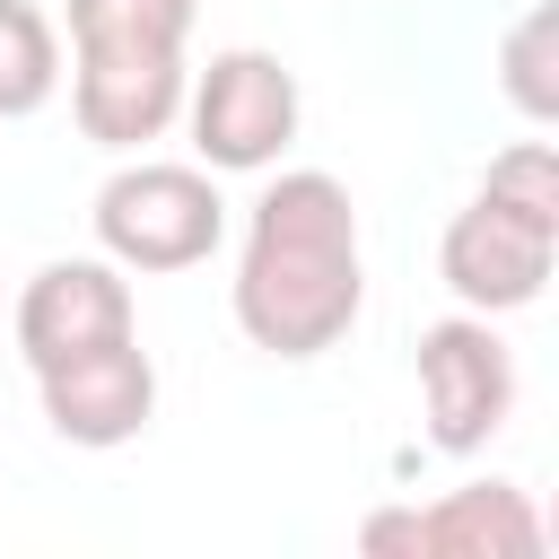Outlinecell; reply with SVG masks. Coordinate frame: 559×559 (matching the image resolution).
<instances>
[{
	"label": "cell",
	"mask_w": 559,
	"mask_h": 559,
	"mask_svg": "<svg viewBox=\"0 0 559 559\" xmlns=\"http://www.w3.org/2000/svg\"><path fill=\"white\" fill-rule=\"evenodd\" d=\"M227 297H236V332L262 358H323L332 341H349V323L367 306L349 183L323 175V166H297V175L262 183Z\"/></svg>",
	"instance_id": "1"
},
{
	"label": "cell",
	"mask_w": 559,
	"mask_h": 559,
	"mask_svg": "<svg viewBox=\"0 0 559 559\" xmlns=\"http://www.w3.org/2000/svg\"><path fill=\"white\" fill-rule=\"evenodd\" d=\"M96 245L122 271H192L218 253L227 236V201L210 166H175V157H131L96 183Z\"/></svg>",
	"instance_id": "2"
},
{
	"label": "cell",
	"mask_w": 559,
	"mask_h": 559,
	"mask_svg": "<svg viewBox=\"0 0 559 559\" xmlns=\"http://www.w3.org/2000/svg\"><path fill=\"white\" fill-rule=\"evenodd\" d=\"M183 114H192V148L210 175H262L297 140V70L262 44H227L183 87Z\"/></svg>",
	"instance_id": "3"
},
{
	"label": "cell",
	"mask_w": 559,
	"mask_h": 559,
	"mask_svg": "<svg viewBox=\"0 0 559 559\" xmlns=\"http://www.w3.org/2000/svg\"><path fill=\"white\" fill-rule=\"evenodd\" d=\"M419 411L437 454H480L515 411V349L498 341V314H445L419 332Z\"/></svg>",
	"instance_id": "4"
},
{
	"label": "cell",
	"mask_w": 559,
	"mask_h": 559,
	"mask_svg": "<svg viewBox=\"0 0 559 559\" xmlns=\"http://www.w3.org/2000/svg\"><path fill=\"white\" fill-rule=\"evenodd\" d=\"M367 559H533L542 515L515 480H463L437 507H376L358 524Z\"/></svg>",
	"instance_id": "5"
},
{
	"label": "cell",
	"mask_w": 559,
	"mask_h": 559,
	"mask_svg": "<svg viewBox=\"0 0 559 559\" xmlns=\"http://www.w3.org/2000/svg\"><path fill=\"white\" fill-rule=\"evenodd\" d=\"M183 52L166 44H70V114L96 148H148L183 114Z\"/></svg>",
	"instance_id": "6"
},
{
	"label": "cell",
	"mask_w": 559,
	"mask_h": 559,
	"mask_svg": "<svg viewBox=\"0 0 559 559\" xmlns=\"http://www.w3.org/2000/svg\"><path fill=\"white\" fill-rule=\"evenodd\" d=\"M550 253H559V227H550V218H524V210L472 192V201L445 218L437 271H445V288H454L472 314H515V306L542 297Z\"/></svg>",
	"instance_id": "7"
},
{
	"label": "cell",
	"mask_w": 559,
	"mask_h": 559,
	"mask_svg": "<svg viewBox=\"0 0 559 559\" xmlns=\"http://www.w3.org/2000/svg\"><path fill=\"white\" fill-rule=\"evenodd\" d=\"M35 393H44V419H52L61 445L105 454V445H131V437L148 428V411H157V367H148L140 332H122V341H96V349H70V358L35 367Z\"/></svg>",
	"instance_id": "8"
},
{
	"label": "cell",
	"mask_w": 559,
	"mask_h": 559,
	"mask_svg": "<svg viewBox=\"0 0 559 559\" xmlns=\"http://www.w3.org/2000/svg\"><path fill=\"white\" fill-rule=\"evenodd\" d=\"M122 332H131V280L105 253L44 262L17 288V349H26V367H52V358L96 349V341H122Z\"/></svg>",
	"instance_id": "9"
},
{
	"label": "cell",
	"mask_w": 559,
	"mask_h": 559,
	"mask_svg": "<svg viewBox=\"0 0 559 559\" xmlns=\"http://www.w3.org/2000/svg\"><path fill=\"white\" fill-rule=\"evenodd\" d=\"M61 87V26L35 0H0V122L44 114Z\"/></svg>",
	"instance_id": "10"
},
{
	"label": "cell",
	"mask_w": 559,
	"mask_h": 559,
	"mask_svg": "<svg viewBox=\"0 0 559 559\" xmlns=\"http://www.w3.org/2000/svg\"><path fill=\"white\" fill-rule=\"evenodd\" d=\"M498 87H507V105H515L524 122H550V114H559V9H550V0H533V9L507 26V44H498Z\"/></svg>",
	"instance_id": "11"
},
{
	"label": "cell",
	"mask_w": 559,
	"mask_h": 559,
	"mask_svg": "<svg viewBox=\"0 0 559 559\" xmlns=\"http://www.w3.org/2000/svg\"><path fill=\"white\" fill-rule=\"evenodd\" d=\"M201 0H70V44H192Z\"/></svg>",
	"instance_id": "12"
},
{
	"label": "cell",
	"mask_w": 559,
	"mask_h": 559,
	"mask_svg": "<svg viewBox=\"0 0 559 559\" xmlns=\"http://www.w3.org/2000/svg\"><path fill=\"white\" fill-rule=\"evenodd\" d=\"M480 192L507 201V210H524V218H550V227H559V148H550V140H515V148H498L489 175H480Z\"/></svg>",
	"instance_id": "13"
}]
</instances>
